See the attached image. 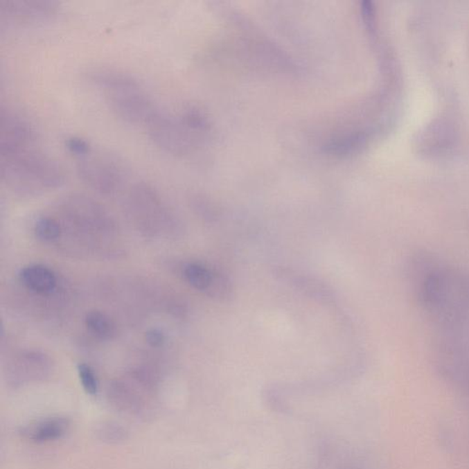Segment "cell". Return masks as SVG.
I'll return each mask as SVG.
<instances>
[{
    "label": "cell",
    "instance_id": "1",
    "mask_svg": "<svg viewBox=\"0 0 469 469\" xmlns=\"http://www.w3.org/2000/svg\"><path fill=\"white\" fill-rule=\"evenodd\" d=\"M418 303L443 325L463 322L469 315V274L437 264L414 283Z\"/></svg>",
    "mask_w": 469,
    "mask_h": 469
},
{
    "label": "cell",
    "instance_id": "2",
    "mask_svg": "<svg viewBox=\"0 0 469 469\" xmlns=\"http://www.w3.org/2000/svg\"><path fill=\"white\" fill-rule=\"evenodd\" d=\"M0 176L11 191L36 195L61 186L64 172L56 161L45 154L35 143L0 150Z\"/></svg>",
    "mask_w": 469,
    "mask_h": 469
},
{
    "label": "cell",
    "instance_id": "3",
    "mask_svg": "<svg viewBox=\"0 0 469 469\" xmlns=\"http://www.w3.org/2000/svg\"><path fill=\"white\" fill-rule=\"evenodd\" d=\"M92 83L105 94L110 109L127 123L145 127L161 109L134 76L122 71L100 68Z\"/></svg>",
    "mask_w": 469,
    "mask_h": 469
},
{
    "label": "cell",
    "instance_id": "4",
    "mask_svg": "<svg viewBox=\"0 0 469 469\" xmlns=\"http://www.w3.org/2000/svg\"><path fill=\"white\" fill-rule=\"evenodd\" d=\"M76 170L85 184L102 195L118 192L126 179V172L118 161L94 150L78 159Z\"/></svg>",
    "mask_w": 469,
    "mask_h": 469
},
{
    "label": "cell",
    "instance_id": "5",
    "mask_svg": "<svg viewBox=\"0 0 469 469\" xmlns=\"http://www.w3.org/2000/svg\"><path fill=\"white\" fill-rule=\"evenodd\" d=\"M148 136L164 152L180 156L191 150L195 135L186 127L180 116L160 109L145 126Z\"/></svg>",
    "mask_w": 469,
    "mask_h": 469
},
{
    "label": "cell",
    "instance_id": "6",
    "mask_svg": "<svg viewBox=\"0 0 469 469\" xmlns=\"http://www.w3.org/2000/svg\"><path fill=\"white\" fill-rule=\"evenodd\" d=\"M59 4L48 0H0V27L15 28L35 26L52 21Z\"/></svg>",
    "mask_w": 469,
    "mask_h": 469
},
{
    "label": "cell",
    "instance_id": "7",
    "mask_svg": "<svg viewBox=\"0 0 469 469\" xmlns=\"http://www.w3.org/2000/svg\"><path fill=\"white\" fill-rule=\"evenodd\" d=\"M35 133L30 122L10 107H0V150L15 149L35 143Z\"/></svg>",
    "mask_w": 469,
    "mask_h": 469
},
{
    "label": "cell",
    "instance_id": "8",
    "mask_svg": "<svg viewBox=\"0 0 469 469\" xmlns=\"http://www.w3.org/2000/svg\"><path fill=\"white\" fill-rule=\"evenodd\" d=\"M50 371L51 363L45 355L38 352H28L8 372V382L14 386H21L25 383L44 380Z\"/></svg>",
    "mask_w": 469,
    "mask_h": 469
},
{
    "label": "cell",
    "instance_id": "9",
    "mask_svg": "<svg viewBox=\"0 0 469 469\" xmlns=\"http://www.w3.org/2000/svg\"><path fill=\"white\" fill-rule=\"evenodd\" d=\"M69 421L62 417H51L30 423L22 430L27 439L35 443L55 441L62 439L69 429Z\"/></svg>",
    "mask_w": 469,
    "mask_h": 469
},
{
    "label": "cell",
    "instance_id": "10",
    "mask_svg": "<svg viewBox=\"0 0 469 469\" xmlns=\"http://www.w3.org/2000/svg\"><path fill=\"white\" fill-rule=\"evenodd\" d=\"M19 278L27 289L39 294H51L55 291L57 284V278L52 269L37 264L22 269Z\"/></svg>",
    "mask_w": 469,
    "mask_h": 469
},
{
    "label": "cell",
    "instance_id": "11",
    "mask_svg": "<svg viewBox=\"0 0 469 469\" xmlns=\"http://www.w3.org/2000/svg\"><path fill=\"white\" fill-rule=\"evenodd\" d=\"M218 272H213L200 263H188L184 268V276L190 285L198 291L211 292Z\"/></svg>",
    "mask_w": 469,
    "mask_h": 469
},
{
    "label": "cell",
    "instance_id": "12",
    "mask_svg": "<svg viewBox=\"0 0 469 469\" xmlns=\"http://www.w3.org/2000/svg\"><path fill=\"white\" fill-rule=\"evenodd\" d=\"M85 325L93 335L100 339L109 340L115 337L116 332L115 323L104 312L99 311L88 312L85 317Z\"/></svg>",
    "mask_w": 469,
    "mask_h": 469
},
{
    "label": "cell",
    "instance_id": "13",
    "mask_svg": "<svg viewBox=\"0 0 469 469\" xmlns=\"http://www.w3.org/2000/svg\"><path fill=\"white\" fill-rule=\"evenodd\" d=\"M36 238L44 243H52L58 240L62 235V227L55 218L44 217L39 218L34 226Z\"/></svg>",
    "mask_w": 469,
    "mask_h": 469
},
{
    "label": "cell",
    "instance_id": "14",
    "mask_svg": "<svg viewBox=\"0 0 469 469\" xmlns=\"http://www.w3.org/2000/svg\"><path fill=\"white\" fill-rule=\"evenodd\" d=\"M79 379L85 391L91 396L98 395L99 391L98 380L95 371L87 364H80L78 366Z\"/></svg>",
    "mask_w": 469,
    "mask_h": 469
},
{
    "label": "cell",
    "instance_id": "15",
    "mask_svg": "<svg viewBox=\"0 0 469 469\" xmlns=\"http://www.w3.org/2000/svg\"><path fill=\"white\" fill-rule=\"evenodd\" d=\"M100 439L104 442L116 443L124 441L127 439V432L118 423H107L101 426L98 432Z\"/></svg>",
    "mask_w": 469,
    "mask_h": 469
},
{
    "label": "cell",
    "instance_id": "16",
    "mask_svg": "<svg viewBox=\"0 0 469 469\" xmlns=\"http://www.w3.org/2000/svg\"><path fill=\"white\" fill-rule=\"evenodd\" d=\"M65 146L76 158H82L92 152V146L87 139L80 137H70L65 141Z\"/></svg>",
    "mask_w": 469,
    "mask_h": 469
},
{
    "label": "cell",
    "instance_id": "17",
    "mask_svg": "<svg viewBox=\"0 0 469 469\" xmlns=\"http://www.w3.org/2000/svg\"><path fill=\"white\" fill-rule=\"evenodd\" d=\"M148 345L153 348H161L166 343V335L159 328H150L145 334Z\"/></svg>",
    "mask_w": 469,
    "mask_h": 469
}]
</instances>
